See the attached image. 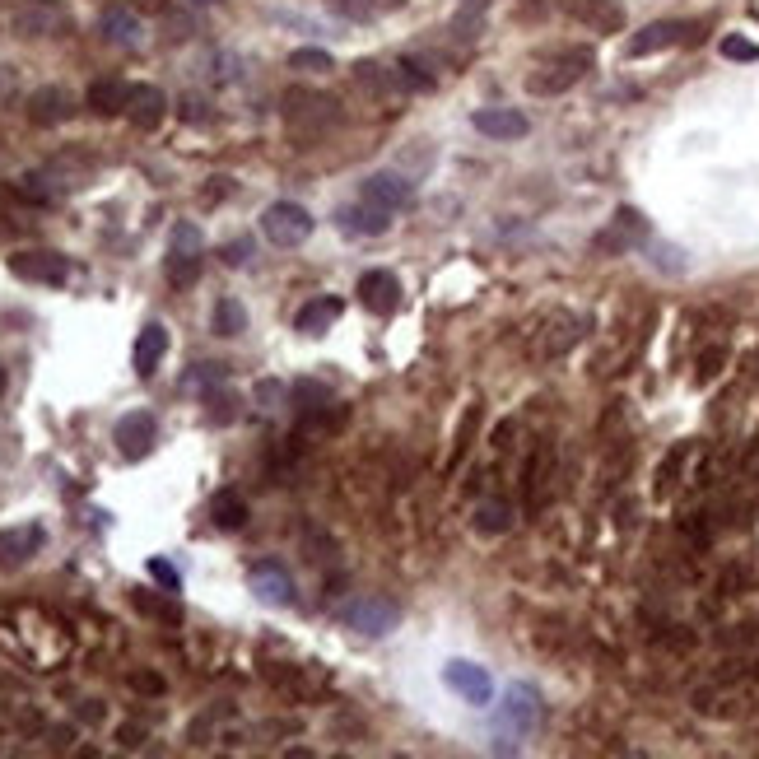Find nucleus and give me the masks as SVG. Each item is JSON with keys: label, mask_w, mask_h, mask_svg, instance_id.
<instances>
[{"label": "nucleus", "mask_w": 759, "mask_h": 759, "mask_svg": "<svg viewBox=\"0 0 759 759\" xmlns=\"http://www.w3.org/2000/svg\"><path fill=\"white\" fill-rule=\"evenodd\" d=\"M317 229V219L303 210L299 201H275L266 205V215H261V233L271 238L275 247H303Z\"/></svg>", "instance_id": "f257e3e1"}, {"label": "nucleus", "mask_w": 759, "mask_h": 759, "mask_svg": "<svg viewBox=\"0 0 759 759\" xmlns=\"http://www.w3.org/2000/svg\"><path fill=\"white\" fill-rule=\"evenodd\" d=\"M587 70H592V52H587V47H569V52H559L555 61L541 70V75H531L527 89H531V94L555 98V94H564V89H573V84L583 80Z\"/></svg>", "instance_id": "f03ea898"}, {"label": "nucleus", "mask_w": 759, "mask_h": 759, "mask_svg": "<svg viewBox=\"0 0 759 759\" xmlns=\"http://www.w3.org/2000/svg\"><path fill=\"white\" fill-rule=\"evenodd\" d=\"M10 28L19 38H61L70 33V10L56 0H28L10 14Z\"/></svg>", "instance_id": "7ed1b4c3"}, {"label": "nucleus", "mask_w": 759, "mask_h": 759, "mask_svg": "<svg viewBox=\"0 0 759 759\" xmlns=\"http://www.w3.org/2000/svg\"><path fill=\"white\" fill-rule=\"evenodd\" d=\"M583 317L578 312H550L541 322V331H536V340H531V359H559V354H569L578 340H583Z\"/></svg>", "instance_id": "20e7f679"}, {"label": "nucleus", "mask_w": 759, "mask_h": 759, "mask_svg": "<svg viewBox=\"0 0 759 759\" xmlns=\"http://www.w3.org/2000/svg\"><path fill=\"white\" fill-rule=\"evenodd\" d=\"M396 620H401V610H396L387 597H354L350 606L340 610V624H345V629H354V634H364V638L392 634Z\"/></svg>", "instance_id": "39448f33"}, {"label": "nucleus", "mask_w": 759, "mask_h": 759, "mask_svg": "<svg viewBox=\"0 0 759 759\" xmlns=\"http://www.w3.org/2000/svg\"><path fill=\"white\" fill-rule=\"evenodd\" d=\"M643 238H648V219L638 215L634 205H620L615 219H610V229H601L597 238H592V247H597V257H620V252H629V247L643 243Z\"/></svg>", "instance_id": "423d86ee"}, {"label": "nucleus", "mask_w": 759, "mask_h": 759, "mask_svg": "<svg viewBox=\"0 0 759 759\" xmlns=\"http://www.w3.org/2000/svg\"><path fill=\"white\" fill-rule=\"evenodd\" d=\"M247 587H252L257 601H266V606H294V601H299L294 578H289V569L280 564V559H261V564H252V569H247Z\"/></svg>", "instance_id": "0eeeda50"}, {"label": "nucleus", "mask_w": 759, "mask_h": 759, "mask_svg": "<svg viewBox=\"0 0 759 759\" xmlns=\"http://www.w3.org/2000/svg\"><path fill=\"white\" fill-rule=\"evenodd\" d=\"M112 438H117V452L126 461H140V457H150V448L159 443V420H154L150 410H131V415L117 420Z\"/></svg>", "instance_id": "6e6552de"}, {"label": "nucleus", "mask_w": 759, "mask_h": 759, "mask_svg": "<svg viewBox=\"0 0 759 759\" xmlns=\"http://www.w3.org/2000/svg\"><path fill=\"white\" fill-rule=\"evenodd\" d=\"M541 718V704H536V690L531 685H508V699H503L499 718H494V732L499 736H527Z\"/></svg>", "instance_id": "1a4fd4ad"}, {"label": "nucleus", "mask_w": 759, "mask_h": 759, "mask_svg": "<svg viewBox=\"0 0 759 759\" xmlns=\"http://www.w3.org/2000/svg\"><path fill=\"white\" fill-rule=\"evenodd\" d=\"M10 271L28 285H66L70 280V261L61 252H14Z\"/></svg>", "instance_id": "9d476101"}, {"label": "nucleus", "mask_w": 759, "mask_h": 759, "mask_svg": "<svg viewBox=\"0 0 759 759\" xmlns=\"http://www.w3.org/2000/svg\"><path fill=\"white\" fill-rule=\"evenodd\" d=\"M364 201L378 205V210H387V215H401V210L415 205V182L401 177V173H373L364 182Z\"/></svg>", "instance_id": "9b49d317"}, {"label": "nucleus", "mask_w": 759, "mask_h": 759, "mask_svg": "<svg viewBox=\"0 0 759 759\" xmlns=\"http://www.w3.org/2000/svg\"><path fill=\"white\" fill-rule=\"evenodd\" d=\"M443 680H448V690L452 694H461L466 704H475V708H485L489 699H494V680H489V671L485 666H475V662H448L443 666Z\"/></svg>", "instance_id": "f8f14e48"}, {"label": "nucleus", "mask_w": 759, "mask_h": 759, "mask_svg": "<svg viewBox=\"0 0 759 759\" xmlns=\"http://www.w3.org/2000/svg\"><path fill=\"white\" fill-rule=\"evenodd\" d=\"M24 112H28V122L33 126H61L70 112H75V103H70V94L61 89V84H42V89L28 94Z\"/></svg>", "instance_id": "ddd939ff"}, {"label": "nucleus", "mask_w": 759, "mask_h": 759, "mask_svg": "<svg viewBox=\"0 0 759 759\" xmlns=\"http://www.w3.org/2000/svg\"><path fill=\"white\" fill-rule=\"evenodd\" d=\"M690 28H694V24H680V19H657V24L638 28L634 38H629V47H624V52H629V56L666 52V47H676V42L690 38Z\"/></svg>", "instance_id": "4468645a"}, {"label": "nucleus", "mask_w": 759, "mask_h": 759, "mask_svg": "<svg viewBox=\"0 0 759 759\" xmlns=\"http://www.w3.org/2000/svg\"><path fill=\"white\" fill-rule=\"evenodd\" d=\"M126 117H131L140 131L163 126V117H168V98H163L159 84H131V94H126Z\"/></svg>", "instance_id": "2eb2a0df"}, {"label": "nucleus", "mask_w": 759, "mask_h": 759, "mask_svg": "<svg viewBox=\"0 0 759 759\" xmlns=\"http://www.w3.org/2000/svg\"><path fill=\"white\" fill-rule=\"evenodd\" d=\"M359 303L368 312H396L401 308V280L396 271H364L359 275Z\"/></svg>", "instance_id": "dca6fc26"}, {"label": "nucleus", "mask_w": 759, "mask_h": 759, "mask_svg": "<svg viewBox=\"0 0 759 759\" xmlns=\"http://www.w3.org/2000/svg\"><path fill=\"white\" fill-rule=\"evenodd\" d=\"M471 126L480 131L485 140H522L531 131V122L522 117L517 108H480L471 117Z\"/></svg>", "instance_id": "f3484780"}, {"label": "nucleus", "mask_w": 759, "mask_h": 759, "mask_svg": "<svg viewBox=\"0 0 759 759\" xmlns=\"http://www.w3.org/2000/svg\"><path fill=\"white\" fill-rule=\"evenodd\" d=\"M163 354H168V331H163L159 322L140 326L136 350H131V364H136V373H140V378H154V373H159Z\"/></svg>", "instance_id": "a211bd4d"}, {"label": "nucleus", "mask_w": 759, "mask_h": 759, "mask_svg": "<svg viewBox=\"0 0 759 759\" xmlns=\"http://www.w3.org/2000/svg\"><path fill=\"white\" fill-rule=\"evenodd\" d=\"M336 219H340V229H345V233H364V238H382V233L392 229V215H387V210H378V205H368V201L345 205Z\"/></svg>", "instance_id": "6ab92c4d"}, {"label": "nucleus", "mask_w": 759, "mask_h": 759, "mask_svg": "<svg viewBox=\"0 0 759 759\" xmlns=\"http://www.w3.org/2000/svg\"><path fill=\"white\" fill-rule=\"evenodd\" d=\"M42 550V527H5L0 531V564L14 569V564H24Z\"/></svg>", "instance_id": "aec40b11"}, {"label": "nucleus", "mask_w": 759, "mask_h": 759, "mask_svg": "<svg viewBox=\"0 0 759 759\" xmlns=\"http://www.w3.org/2000/svg\"><path fill=\"white\" fill-rule=\"evenodd\" d=\"M98 33H103L112 47H136L140 42V14L126 10V5H112V10H103V19H98Z\"/></svg>", "instance_id": "412c9836"}, {"label": "nucleus", "mask_w": 759, "mask_h": 759, "mask_svg": "<svg viewBox=\"0 0 759 759\" xmlns=\"http://www.w3.org/2000/svg\"><path fill=\"white\" fill-rule=\"evenodd\" d=\"M126 94H131V84H122V80H94L89 94H84V103H89L94 117H117V112H126Z\"/></svg>", "instance_id": "4be33fe9"}, {"label": "nucleus", "mask_w": 759, "mask_h": 759, "mask_svg": "<svg viewBox=\"0 0 759 759\" xmlns=\"http://www.w3.org/2000/svg\"><path fill=\"white\" fill-rule=\"evenodd\" d=\"M685 461H690V443H676V448L662 457L657 466V480H652V499H671L680 489V475H685Z\"/></svg>", "instance_id": "5701e85b"}, {"label": "nucleus", "mask_w": 759, "mask_h": 759, "mask_svg": "<svg viewBox=\"0 0 759 759\" xmlns=\"http://www.w3.org/2000/svg\"><path fill=\"white\" fill-rule=\"evenodd\" d=\"M340 312H345V303L340 299H312L299 308V317H294V326H299L303 336H322L331 322H340Z\"/></svg>", "instance_id": "b1692460"}, {"label": "nucleus", "mask_w": 759, "mask_h": 759, "mask_svg": "<svg viewBox=\"0 0 759 759\" xmlns=\"http://www.w3.org/2000/svg\"><path fill=\"white\" fill-rule=\"evenodd\" d=\"M210 522H215L219 531H238L247 527V503L238 489H219L215 499H210Z\"/></svg>", "instance_id": "393cba45"}, {"label": "nucleus", "mask_w": 759, "mask_h": 759, "mask_svg": "<svg viewBox=\"0 0 759 759\" xmlns=\"http://www.w3.org/2000/svg\"><path fill=\"white\" fill-rule=\"evenodd\" d=\"M573 14H578L583 24H592L597 33H615V28L624 24V10L615 0H583V5H573Z\"/></svg>", "instance_id": "a878e982"}, {"label": "nucleus", "mask_w": 759, "mask_h": 759, "mask_svg": "<svg viewBox=\"0 0 759 759\" xmlns=\"http://www.w3.org/2000/svg\"><path fill=\"white\" fill-rule=\"evenodd\" d=\"M513 527V503L508 499H485L475 508V531H485V536H503V531Z\"/></svg>", "instance_id": "bb28decb"}, {"label": "nucleus", "mask_w": 759, "mask_h": 759, "mask_svg": "<svg viewBox=\"0 0 759 759\" xmlns=\"http://www.w3.org/2000/svg\"><path fill=\"white\" fill-rule=\"evenodd\" d=\"M354 80L364 84L368 94H392V89H401V70H382L378 61H359V66H354Z\"/></svg>", "instance_id": "cd10ccee"}, {"label": "nucleus", "mask_w": 759, "mask_h": 759, "mask_svg": "<svg viewBox=\"0 0 759 759\" xmlns=\"http://www.w3.org/2000/svg\"><path fill=\"white\" fill-rule=\"evenodd\" d=\"M545 480H550V452L536 448V457L527 461V480H522V485H527V508H531V513H541V503H545L541 485H545Z\"/></svg>", "instance_id": "c85d7f7f"}, {"label": "nucleus", "mask_w": 759, "mask_h": 759, "mask_svg": "<svg viewBox=\"0 0 759 759\" xmlns=\"http://www.w3.org/2000/svg\"><path fill=\"white\" fill-rule=\"evenodd\" d=\"M210 326H215V336H243L247 331V308L238 299H219Z\"/></svg>", "instance_id": "c756f323"}, {"label": "nucleus", "mask_w": 759, "mask_h": 759, "mask_svg": "<svg viewBox=\"0 0 759 759\" xmlns=\"http://www.w3.org/2000/svg\"><path fill=\"white\" fill-rule=\"evenodd\" d=\"M168 280H173V289H191L201 280V257H177V252H168Z\"/></svg>", "instance_id": "7c9ffc66"}, {"label": "nucleus", "mask_w": 759, "mask_h": 759, "mask_svg": "<svg viewBox=\"0 0 759 759\" xmlns=\"http://www.w3.org/2000/svg\"><path fill=\"white\" fill-rule=\"evenodd\" d=\"M201 229H196V224H187V219H182V224H173V238H168V252H177V257H201Z\"/></svg>", "instance_id": "2f4dec72"}, {"label": "nucleus", "mask_w": 759, "mask_h": 759, "mask_svg": "<svg viewBox=\"0 0 759 759\" xmlns=\"http://www.w3.org/2000/svg\"><path fill=\"white\" fill-rule=\"evenodd\" d=\"M326 5L345 19H373L378 10H387V0H326Z\"/></svg>", "instance_id": "473e14b6"}, {"label": "nucleus", "mask_w": 759, "mask_h": 759, "mask_svg": "<svg viewBox=\"0 0 759 759\" xmlns=\"http://www.w3.org/2000/svg\"><path fill=\"white\" fill-rule=\"evenodd\" d=\"M396 70H401V80H406L410 89H429V84H434V70L424 66V61H415V56H401Z\"/></svg>", "instance_id": "72a5a7b5"}, {"label": "nucleus", "mask_w": 759, "mask_h": 759, "mask_svg": "<svg viewBox=\"0 0 759 759\" xmlns=\"http://www.w3.org/2000/svg\"><path fill=\"white\" fill-rule=\"evenodd\" d=\"M289 66L294 70H331V52H322V47H299V52H289Z\"/></svg>", "instance_id": "f704fd0d"}, {"label": "nucleus", "mask_w": 759, "mask_h": 759, "mask_svg": "<svg viewBox=\"0 0 759 759\" xmlns=\"http://www.w3.org/2000/svg\"><path fill=\"white\" fill-rule=\"evenodd\" d=\"M722 56L727 61H759V47L750 38H741V33H732V38H722Z\"/></svg>", "instance_id": "c9c22d12"}, {"label": "nucleus", "mask_w": 759, "mask_h": 759, "mask_svg": "<svg viewBox=\"0 0 759 759\" xmlns=\"http://www.w3.org/2000/svg\"><path fill=\"white\" fill-rule=\"evenodd\" d=\"M722 364H727V350H722V345H708V350L699 354V382H713L722 373Z\"/></svg>", "instance_id": "e433bc0d"}, {"label": "nucleus", "mask_w": 759, "mask_h": 759, "mask_svg": "<svg viewBox=\"0 0 759 759\" xmlns=\"http://www.w3.org/2000/svg\"><path fill=\"white\" fill-rule=\"evenodd\" d=\"M294 396H299L303 410H317V406H326V401H331V392H326L322 382H294Z\"/></svg>", "instance_id": "4c0bfd02"}, {"label": "nucleus", "mask_w": 759, "mask_h": 759, "mask_svg": "<svg viewBox=\"0 0 759 759\" xmlns=\"http://www.w3.org/2000/svg\"><path fill=\"white\" fill-rule=\"evenodd\" d=\"M224 266H247L252 261V238H233V243H224Z\"/></svg>", "instance_id": "58836bf2"}, {"label": "nucleus", "mask_w": 759, "mask_h": 759, "mask_svg": "<svg viewBox=\"0 0 759 759\" xmlns=\"http://www.w3.org/2000/svg\"><path fill=\"white\" fill-rule=\"evenodd\" d=\"M150 578H154V583H163L168 592H177V587H182V573H177L168 559H150Z\"/></svg>", "instance_id": "ea45409f"}, {"label": "nucleus", "mask_w": 759, "mask_h": 759, "mask_svg": "<svg viewBox=\"0 0 759 759\" xmlns=\"http://www.w3.org/2000/svg\"><path fill=\"white\" fill-rule=\"evenodd\" d=\"M224 382V364H196L191 373V387H219Z\"/></svg>", "instance_id": "a19ab883"}, {"label": "nucleus", "mask_w": 759, "mask_h": 759, "mask_svg": "<svg viewBox=\"0 0 759 759\" xmlns=\"http://www.w3.org/2000/svg\"><path fill=\"white\" fill-rule=\"evenodd\" d=\"M131 690H140V694H163V676H154V671H131Z\"/></svg>", "instance_id": "79ce46f5"}, {"label": "nucleus", "mask_w": 759, "mask_h": 759, "mask_svg": "<svg viewBox=\"0 0 759 759\" xmlns=\"http://www.w3.org/2000/svg\"><path fill=\"white\" fill-rule=\"evenodd\" d=\"M741 475H746V480H759V438L746 443V452H741Z\"/></svg>", "instance_id": "37998d69"}, {"label": "nucleus", "mask_w": 759, "mask_h": 759, "mask_svg": "<svg viewBox=\"0 0 759 759\" xmlns=\"http://www.w3.org/2000/svg\"><path fill=\"white\" fill-rule=\"evenodd\" d=\"M117 741H122L126 750H136L140 741H145V732H140V727H122V732H117Z\"/></svg>", "instance_id": "c03bdc74"}, {"label": "nucleus", "mask_w": 759, "mask_h": 759, "mask_svg": "<svg viewBox=\"0 0 759 759\" xmlns=\"http://www.w3.org/2000/svg\"><path fill=\"white\" fill-rule=\"evenodd\" d=\"M80 718H84V722H103V704H98V699H84V704H80Z\"/></svg>", "instance_id": "a18cd8bd"}, {"label": "nucleus", "mask_w": 759, "mask_h": 759, "mask_svg": "<svg viewBox=\"0 0 759 759\" xmlns=\"http://www.w3.org/2000/svg\"><path fill=\"white\" fill-rule=\"evenodd\" d=\"M280 392H285L280 382H261V387H257V396L266 401V406H271V401H280Z\"/></svg>", "instance_id": "49530a36"}, {"label": "nucleus", "mask_w": 759, "mask_h": 759, "mask_svg": "<svg viewBox=\"0 0 759 759\" xmlns=\"http://www.w3.org/2000/svg\"><path fill=\"white\" fill-rule=\"evenodd\" d=\"M70 736H75L70 727H56V732H52V746H56V750H66V746H70Z\"/></svg>", "instance_id": "de8ad7c7"}, {"label": "nucleus", "mask_w": 759, "mask_h": 759, "mask_svg": "<svg viewBox=\"0 0 759 759\" xmlns=\"http://www.w3.org/2000/svg\"><path fill=\"white\" fill-rule=\"evenodd\" d=\"M5 382H10V378H5V368H0V396H5Z\"/></svg>", "instance_id": "09e8293b"}, {"label": "nucleus", "mask_w": 759, "mask_h": 759, "mask_svg": "<svg viewBox=\"0 0 759 759\" xmlns=\"http://www.w3.org/2000/svg\"><path fill=\"white\" fill-rule=\"evenodd\" d=\"M191 5H219V0H191Z\"/></svg>", "instance_id": "8fccbe9b"}, {"label": "nucleus", "mask_w": 759, "mask_h": 759, "mask_svg": "<svg viewBox=\"0 0 759 759\" xmlns=\"http://www.w3.org/2000/svg\"><path fill=\"white\" fill-rule=\"evenodd\" d=\"M755 676H759V671H755Z\"/></svg>", "instance_id": "3c124183"}]
</instances>
